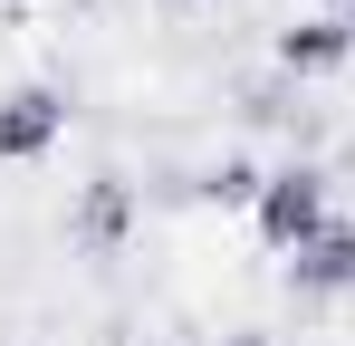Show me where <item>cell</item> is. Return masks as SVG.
I'll list each match as a JSON object with an SVG mask.
<instances>
[{"label": "cell", "mask_w": 355, "mask_h": 346, "mask_svg": "<svg viewBox=\"0 0 355 346\" xmlns=\"http://www.w3.org/2000/svg\"><path fill=\"white\" fill-rule=\"evenodd\" d=\"M336 222V202H327V173L317 164H279L269 183H259V212H250V231H259V250H279V260H297L317 231Z\"/></svg>", "instance_id": "1"}, {"label": "cell", "mask_w": 355, "mask_h": 346, "mask_svg": "<svg viewBox=\"0 0 355 346\" xmlns=\"http://www.w3.org/2000/svg\"><path fill=\"white\" fill-rule=\"evenodd\" d=\"M58 135H67V97L49 77H19V87L0 97V164H39Z\"/></svg>", "instance_id": "2"}, {"label": "cell", "mask_w": 355, "mask_h": 346, "mask_svg": "<svg viewBox=\"0 0 355 346\" xmlns=\"http://www.w3.org/2000/svg\"><path fill=\"white\" fill-rule=\"evenodd\" d=\"M355 58V19H336V10H307L297 29H279V67L288 77H336Z\"/></svg>", "instance_id": "3"}, {"label": "cell", "mask_w": 355, "mask_h": 346, "mask_svg": "<svg viewBox=\"0 0 355 346\" xmlns=\"http://www.w3.org/2000/svg\"><path fill=\"white\" fill-rule=\"evenodd\" d=\"M288 288H297V298H355V222L317 231V240L288 260Z\"/></svg>", "instance_id": "4"}, {"label": "cell", "mask_w": 355, "mask_h": 346, "mask_svg": "<svg viewBox=\"0 0 355 346\" xmlns=\"http://www.w3.org/2000/svg\"><path fill=\"white\" fill-rule=\"evenodd\" d=\"M259 183H269V173L250 164V154H221V164L202 173V192H211V202H231V212H259Z\"/></svg>", "instance_id": "5"}, {"label": "cell", "mask_w": 355, "mask_h": 346, "mask_svg": "<svg viewBox=\"0 0 355 346\" xmlns=\"http://www.w3.org/2000/svg\"><path fill=\"white\" fill-rule=\"evenodd\" d=\"M77 231H87V240H116V231H125V192H116V183H96V192H87Z\"/></svg>", "instance_id": "6"}, {"label": "cell", "mask_w": 355, "mask_h": 346, "mask_svg": "<svg viewBox=\"0 0 355 346\" xmlns=\"http://www.w3.org/2000/svg\"><path fill=\"white\" fill-rule=\"evenodd\" d=\"M221 346H269V337H259V327H231V337H221Z\"/></svg>", "instance_id": "7"}, {"label": "cell", "mask_w": 355, "mask_h": 346, "mask_svg": "<svg viewBox=\"0 0 355 346\" xmlns=\"http://www.w3.org/2000/svg\"><path fill=\"white\" fill-rule=\"evenodd\" d=\"M317 10H336V19H355V0H317Z\"/></svg>", "instance_id": "8"}, {"label": "cell", "mask_w": 355, "mask_h": 346, "mask_svg": "<svg viewBox=\"0 0 355 346\" xmlns=\"http://www.w3.org/2000/svg\"><path fill=\"white\" fill-rule=\"evenodd\" d=\"M164 10H192V0H164Z\"/></svg>", "instance_id": "9"}]
</instances>
